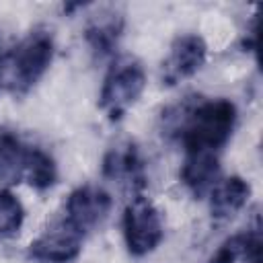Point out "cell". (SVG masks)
<instances>
[{
	"label": "cell",
	"mask_w": 263,
	"mask_h": 263,
	"mask_svg": "<svg viewBox=\"0 0 263 263\" xmlns=\"http://www.w3.org/2000/svg\"><path fill=\"white\" fill-rule=\"evenodd\" d=\"M236 105L228 99L187 97L162 111L160 123L166 138L181 142L183 150L220 152L236 127Z\"/></svg>",
	"instance_id": "6da1fadb"
},
{
	"label": "cell",
	"mask_w": 263,
	"mask_h": 263,
	"mask_svg": "<svg viewBox=\"0 0 263 263\" xmlns=\"http://www.w3.org/2000/svg\"><path fill=\"white\" fill-rule=\"evenodd\" d=\"M55 53V41L49 29L35 27L4 58L2 80L6 88L21 97L27 95L49 70Z\"/></svg>",
	"instance_id": "7a4b0ae2"
},
{
	"label": "cell",
	"mask_w": 263,
	"mask_h": 263,
	"mask_svg": "<svg viewBox=\"0 0 263 263\" xmlns=\"http://www.w3.org/2000/svg\"><path fill=\"white\" fill-rule=\"evenodd\" d=\"M146 88V72L138 58L119 55L111 62L99 92V107L109 121H119Z\"/></svg>",
	"instance_id": "3957f363"
},
{
	"label": "cell",
	"mask_w": 263,
	"mask_h": 263,
	"mask_svg": "<svg viewBox=\"0 0 263 263\" xmlns=\"http://www.w3.org/2000/svg\"><path fill=\"white\" fill-rule=\"evenodd\" d=\"M123 242L132 257H146L158 249L164 238V220L160 210L142 193L134 195L121 216Z\"/></svg>",
	"instance_id": "277c9868"
},
{
	"label": "cell",
	"mask_w": 263,
	"mask_h": 263,
	"mask_svg": "<svg viewBox=\"0 0 263 263\" xmlns=\"http://www.w3.org/2000/svg\"><path fill=\"white\" fill-rule=\"evenodd\" d=\"M84 232L72 226L66 218L49 224L27 249V257L35 263H72L84 242Z\"/></svg>",
	"instance_id": "5b68a950"
},
{
	"label": "cell",
	"mask_w": 263,
	"mask_h": 263,
	"mask_svg": "<svg viewBox=\"0 0 263 263\" xmlns=\"http://www.w3.org/2000/svg\"><path fill=\"white\" fill-rule=\"evenodd\" d=\"M101 171L105 179L123 187L127 193H132V197L142 195L146 187V164L138 144L132 140H123L111 146L103 156Z\"/></svg>",
	"instance_id": "8992f818"
},
{
	"label": "cell",
	"mask_w": 263,
	"mask_h": 263,
	"mask_svg": "<svg viewBox=\"0 0 263 263\" xmlns=\"http://www.w3.org/2000/svg\"><path fill=\"white\" fill-rule=\"evenodd\" d=\"M205 58H208V45L201 35L183 33L175 37L160 68L162 84L175 86L191 78L195 72L201 70V66L205 64Z\"/></svg>",
	"instance_id": "52a82bcc"
},
{
	"label": "cell",
	"mask_w": 263,
	"mask_h": 263,
	"mask_svg": "<svg viewBox=\"0 0 263 263\" xmlns=\"http://www.w3.org/2000/svg\"><path fill=\"white\" fill-rule=\"evenodd\" d=\"M111 205H113V199L103 187L80 185L70 191L64 203L62 218H66L72 226H76L86 234L107 220Z\"/></svg>",
	"instance_id": "ba28073f"
},
{
	"label": "cell",
	"mask_w": 263,
	"mask_h": 263,
	"mask_svg": "<svg viewBox=\"0 0 263 263\" xmlns=\"http://www.w3.org/2000/svg\"><path fill=\"white\" fill-rule=\"evenodd\" d=\"M125 29V16L121 10L107 6L101 8L86 21L84 27V41L95 60H105L113 55L119 45V39Z\"/></svg>",
	"instance_id": "9c48e42d"
},
{
	"label": "cell",
	"mask_w": 263,
	"mask_h": 263,
	"mask_svg": "<svg viewBox=\"0 0 263 263\" xmlns=\"http://www.w3.org/2000/svg\"><path fill=\"white\" fill-rule=\"evenodd\" d=\"M179 179L195 199L208 197L212 187L220 181V152L185 150Z\"/></svg>",
	"instance_id": "30bf717a"
},
{
	"label": "cell",
	"mask_w": 263,
	"mask_h": 263,
	"mask_svg": "<svg viewBox=\"0 0 263 263\" xmlns=\"http://www.w3.org/2000/svg\"><path fill=\"white\" fill-rule=\"evenodd\" d=\"M210 197V218L216 224H224L232 220L249 201L251 197V185L247 179L232 175L226 179H220L212 191L208 193Z\"/></svg>",
	"instance_id": "8fae6325"
},
{
	"label": "cell",
	"mask_w": 263,
	"mask_h": 263,
	"mask_svg": "<svg viewBox=\"0 0 263 263\" xmlns=\"http://www.w3.org/2000/svg\"><path fill=\"white\" fill-rule=\"evenodd\" d=\"M31 144H27L16 132L0 127V181L6 185L25 183V171L31 154Z\"/></svg>",
	"instance_id": "7c38bea8"
},
{
	"label": "cell",
	"mask_w": 263,
	"mask_h": 263,
	"mask_svg": "<svg viewBox=\"0 0 263 263\" xmlns=\"http://www.w3.org/2000/svg\"><path fill=\"white\" fill-rule=\"evenodd\" d=\"M261 259V228L255 224L242 232L228 236L205 263H259Z\"/></svg>",
	"instance_id": "4fadbf2b"
},
{
	"label": "cell",
	"mask_w": 263,
	"mask_h": 263,
	"mask_svg": "<svg viewBox=\"0 0 263 263\" xmlns=\"http://www.w3.org/2000/svg\"><path fill=\"white\" fill-rule=\"evenodd\" d=\"M25 183L31 185L37 191L51 189L58 183V164L49 152H45L41 146H33L25 171Z\"/></svg>",
	"instance_id": "5bb4252c"
},
{
	"label": "cell",
	"mask_w": 263,
	"mask_h": 263,
	"mask_svg": "<svg viewBox=\"0 0 263 263\" xmlns=\"http://www.w3.org/2000/svg\"><path fill=\"white\" fill-rule=\"evenodd\" d=\"M25 222V208L10 189H0V240L16 236Z\"/></svg>",
	"instance_id": "9a60e30c"
},
{
	"label": "cell",
	"mask_w": 263,
	"mask_h": 263,
	"mask_svg": "<svg viewBox=\"0 0 263 263\" xmlns=\"http://www.w3.org/2000/svg\"><path fill=\"white\" fill-rule=\"evenodd\" d=\"M2 64H4V58H2V53H0V84H2Z\"/></svg>",
	"instance_id": "2e32d148"
}]
</instances>
